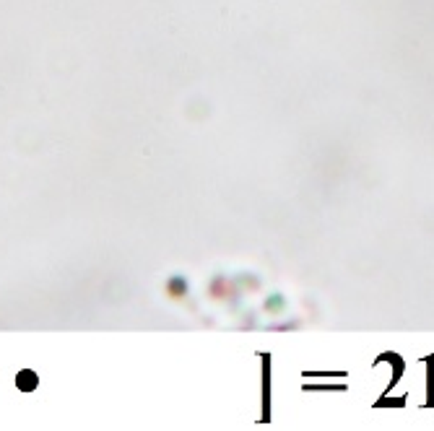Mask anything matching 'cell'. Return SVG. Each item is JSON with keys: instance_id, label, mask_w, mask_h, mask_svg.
<instances>
[{"instance_id": "cell-1", "label": "cell", "mask_w": 434, "mask_h": 431, "mask_svg": "<svg viewBox=\"0 0 434 431\" xmlns=\"http://www.w3.org/2000/svg\"><path fill=\"white\" fill-rule=\"evenodd\" d=\"M16 387H19L21 392H34L40 387V374L34 372V369H21V372L16 374Z\"/></svg>"}]
</instances>
